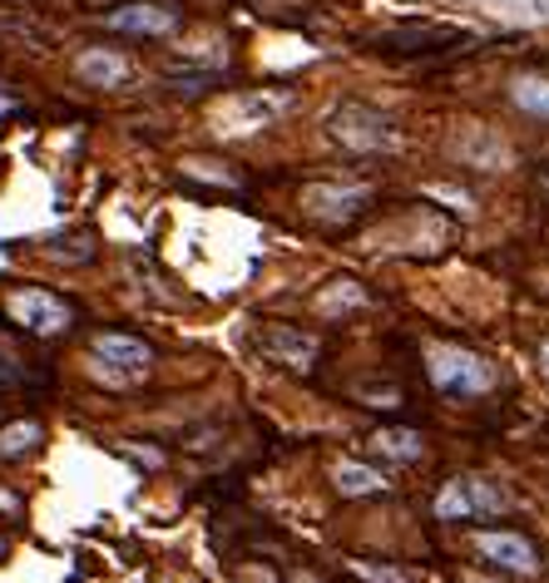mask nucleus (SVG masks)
I'll list each match as a JSON object with an SVG mask.
<instances>
[{
    "label": "nucleus",
    "mask_w": 549,
    "mask_h": 583,
    "mask_svg": "<svg viewBox=\"0 0 549 583\" xmlns=\"http://www.w3.org/2000/svg\"><path fill=\"white\" fill-rule=\"evenodd\" d=\"M426 376L446 396H485L495 386V366L466 346H426Z\"/></svg>",
    "instance_id": "1"
},
{
    "label": "nucleus",
    "mask_w": 549,
    "mask_h": 583,
    "mask_svg": "<svg viewBox=\"0 0 549 583\" xmlns=\"http://www.w3.org/2000/svg\"><path fill=\"white\" fill-rule=\"evenodd\" d=\"M6 316L15 326H25L30 336H60L75 326V306L45 288H15L6 296Z\"/></svg>",
    "instance_id": "2"
},
{
    "label": "nucleus",
    "mask_w": 549,
    "mask_h": 583,
    "mask_svg": "<svg viewBox=\"0 0 549 583\" xmlns=\"http://www.w3.org/2000/svg\"><path fill=\"white\" fill-rule=\"evenodd\" d=\"M456 45H470V30L460 25H421V20H406V25L386 30L376 35V50L386 55H436V50H456Z\"/></svg>",
    "instance_id": "3"
},
{
    "label": "nucleus",
    "mask_w": 549,
    "mask_h": 583,
    "mask_svg": "<svg viewBox=\"0 0 549 583\" xmlns=\"http://www.w3.org/2000/svg\"><path fill=\"white\" fill-rule=\"evenodd\" d=\"M332 134L356 154H376V148H396V129L386 114L366 110V104H342L332 114Z\"/></svg>",
    "instance_id": "4"
},
{
    "label": "nucleus",
    "mask_w": 549,
    "mask_h": 583,
    "mask_svg": "<svg viewBox=\"0 0 549 583\" xmlns=\"http://www.w3.org/2000/svg\"><path fill=\"white\" fill-rule=\"evenodd\" d=\"M104 25L114 30V35H174L178 25H184V10L174 6H158V0H134V6H120L110 10V20Z\"/></svg>",
    "instance_id": "5"
},
{
    "label": "nucleus",
    "mask_w": 549,
    "mask_h": 583,
    "mask_svg": "<svg viewBox=\"0 0 549 583\" xmlns=\"http://www.w3.org/2000/svg\"><path fill=\"white\" fill-rule=\"evenodd\" d=\"M470 544H475V554H485L495 569H510V574H535L540 569L535 544L510 534V529H480V534H470Z\"/></svg>",
    "instance_id": "6"
},
{
    "label": "nucleus",
    "mask_w": 549,
    "mask_h": 583,
    "mask_svg": "<svg viewBox=\"0 0 549 583\" xmlns=\"http://www.w3.org/2000/svg\"><path fill=\"white\" fill-rule=\"evenodd\" d=\"M366 204H372V188H332V184L302 188V208H308L312 218H327V222H352Z\"/></svg>",
    "instance_id": "7"
},
{
    "label": "nucleus",
    "mask_w": 549,
    "mask_h": 583,
    "mask_svg": "<svg viewBox=\"0 0 549 583\" xmlns=\"http://www.w3.org/2000/svg\"><path fill=\"white\" fill-rule=\"evenodd\" d=\"M258 346H262V356H272V362L288 371H312V356H317V336L298 332V326H262Z\"/></svg>",
    "instance_id": "8"
},
{
    "label": "nucleus",
    "mask_w": 549,
    "mask_h": 583,
    "mask_svg": "<svg viewBox=\"0 0 549 583\" xmlns=\"http://www.w3.org/2000/svg\"><path fill=\"white\" fill-rule=\"evenodd\" d=\"M94 356L120 371H149L154 366V346L139 342V336H124V332H100L94 336Z\"/></svg>",
    "instance_id": "9"
},
{
    "label": "nucleus",
    "mask_w": 549,
    "mask_h": 583,
    "mask_svg": "<svg viewBox=\"0 0 549 583\" xmlns=\"http://www.w3.org/2000/svg\"><path fill=\"white\" fill-rule=\"evenodd\" d=\"M75 74L84 84H94V90H120V84H130V60L114 55V50H84L75 60Z\"/></svg>",
    "instance_id": "10"
},
{
    "label": "nucleus",
    "mask_w": 549,
    "mask_h": 583,
    "mask_svg": "<svg viewBox=\"0 0 549 583\" xmlns=\"http://www.w3.org/2000/svg\"><path fill=\"white\" fill-rule=\"evenodd\" d=\"M332 485H336V494H346V500H362V494H382V490H386V475L372 470V465L342 460V465L332 470Z\"/></svg>",
    "instance_id": "11"
},
{
    "label": "nucleus",
    "mask_w": 549,
    "mask_h": 583,
    "mask_svg": "<svg viewBox=\"0 0 549 583\" xmlns=\"http://www.w3.org/2000/svg\"><path fill=\"white\" fill-rule=\"evenodd\" d=\"M372 445L386 455V460H401V465H411V460H421V450H426V440L416 436V430H396V426H386V430H376Z\"/></svg>",
    "instance_id": "12"
},
{
    "label": "nucleus",
    "mask_w": 549,
    "mask_h": 583,
    "mask_svg": "<svg viewBox=\"0 0 549 583\" xmlns=\"http://www.w3.org/2000/svg\"><path fill=\"white\" fill-rule=\"evenodd\" d=\"M510 100L520 104L525 114H535V119H549V80H540V74H520V80L510 84Z\"/></svg>",
    "instance_id": "13"
},
{
    "label": "nucleus",
    "mask_w": 549,
    "mask_h": 583,
    "mask_svg": "<svg viewBox=\"0 0 549 583\" xmlns=\"http://www.w3.org/2000/svg\"><path fill=\"white\" fill-rule=\"evenodd\" d=\"M40 440H45V426H40V420H20V426L0 430V460H20V455H30Z\"/></svg>",
    "instance_id": "14"
},
{
    "label": "nucleus",
    "mask_w": 549,
    "mask_h": 583,
    "mask_svg": "<svg viewBox=\"0 0 549 583\" xmlns=\"http://www.w3.org/2000/svg\"><path fill=\"white\" fill-rule=\"evenodd\" d=\"M436 519H475V504H470V490H466V475L441 485L436 494Z\"/></svg>",
    "instance_id": "15"
},
{
    "label": "nucleus",
    "mask_w": 549,
    "mask_h": 583,
    "mask_svg": "<svg viewBox=\"0 0 549 583\" xmlns=\"http://www.w3.org/2000/svg\"><path fill=\"white\" fill-rule=\"evenodd\" d=\"M352 574H356V579H366V583H411V579L392 574V569H376V564H366V559H356V564H352Z\"/></svg>",
    "instance_id": "16"
},
{
    "label": "nucleus",
    "mask_w": 549,
    "mask_h": 583,
    "mask_svg": "<svg viewBox=\"0 0 549 583\" xmlns=\"http://www.w3.org/2000/svg\"><path fill=\"white\" fill-rule=\"evenodd\" d=\"M0 381H15V371H10L6 362H0Z\"/></svg>",
    "instance_id": "17"
},
{
    "label": "nucleus",
    "mask_w": 549,
    "mask_h": 583,
    "mask_svg": "<svg viewBox=\"0 0 549 583\" xmlns=\"http://www.w3.org/2000/svg\"><path fill=\"white\" fill-rule=\"evenodd\" d=\"M540 362H545V376H549V342H545V352H540Z\"/></svg>",
    "instance_id": "18"
},
{
    "label": "nucleus",
    "mask_w": 549,
    "mask_h": 583,
    "mask_svg": "<svg viewBox=\"0 0 549 583\" xmlns=\"http://www.w3.org/2000/svg\"><path fill=\"white\" fill-rule=\"evenodd\" d=\"M530 6H540V15H549V0H530Z\"/></svg>",
    "instance_id": "19"
}]
</instances>
